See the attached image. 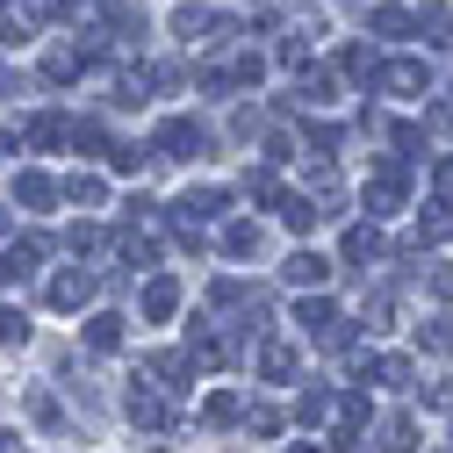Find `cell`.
Instances as JSON below:
<instances>
[{"instance_id": "44", "label": "cell", "mask_w": 453, "mask_h": 453, "mask_svg": "<svg viewBox=\"0 0 453 453\" xmlns=\"http://www.w3.org/2000/svg\"><path fill=\"white\" fill-rule=\"evenodd\" d=\"M0 158H8V137H0Z\"/></svg>"}, {"instance_id": "22", "label": "cell", "mask_w": 453, "mask_h": 453, "mask_svg": "<svg viewBox=\"0 0 453 453\" xmlns=\"http://www.w3.org/2000/svg\"><path fill=\"white\" fill-rule=\"evenodd\" d=\"M381 252V231H374V223H353V231H346V266H367Z\"/></svg>"}, {"instance_id": "21", "label": "cell", "mask_w": 453, "mask_h": 453, "mask_svg": "<svg viewBox=\"0 0 453 453\" xmlns=\"http://www.w3.org/2000/svg\"><path fill=\"white\" fill-rule=\"evenodd\" d=\"M324 418H331V388H317V381H310V388H303V403H296V425H303V432H317Z\"/></svg>"}, {"instance_id": "11", "label": "cell", "mask_w": 453, "mask_h": 453, "mask_svg": "<svg viewBox=\"0 0 453 453\" xmlns=\"http://www.w3.org/2000/svg\"><path fill=\"white\" fill-rule=\"evenodd\" d=\"M36 259H43V238H22V245H8V252H0V288L29 280V273H36Z\"/></svg>"}, {"instance_id": "42", "label": "cell", "mask_w": 453, "mask_h": 453, "mask_svg": "<svg viewBox=\"0 0 453 453\" xmlns=\"http://www.w3.org/2000/svg\"><path fill=\"white\" fill-rule=\"evenodd\" d=\"M0 453H22V439H15V432H0Z\"/></svg>"}, {"instance_id": "2", "label": "cell", "mask_w": 453, "mask_h": 453, "mask_svg": "<svg viewBox=\"0 0 453 453\" xmlns=\"http://www.w3.org/2000/svg\"><path fill=\"white\" fill-rule=\"evenodd\" d=\"M425 80H432V73H425V58H388V65H374V80H367V87H374V94H388V101H411V94H425Z\"/></svg>"}, {"instance_id": "35", "label": "cell", "mask_w": 453, "mask_h": 453, "mask_svg": "<svg viewBox=\"0 0 453 453\" xmlns=\"http://www.w3.org/2000/svg\"><path fill=\"white\" fill-rule=\"evenodd\" d=\"M388 137H395V151H403V158H411V151H425V130H418V123H395Z\"/></svg>"}, {"instance_id": "32", "label": "cell", "mask_w": 453, "mask_h": 453, "mask_svg": "<svg viewBox=\"0 0 453 453\" xmlns=\"http://www.w3.org/2000/svg\"><path fill=\"white\" fill-rule=\"evenodd\" d=\"M0 346H29V317L0 303Z\"/></svg>"}, {"instance_id": "14", "label": "cell", "mask_w": 453, "mask_h": 453, "mask_svg": "<svg viewBox=\"0 0 453 453\" xmlns=\"http://www.w3.org/2000/svg\"><path fill=\"white\" fill-rule=\"evenodd\" d=\"M22 137H29V144H36V151H58V144H65V137H73V123H65V116H58V108H43V116H29V130H22Z\"/></svg>"}, {"instance_id": "36", "label": "cell", "mask_w": 453, "mask_h": 453, "mask_svg": "<svg viewBox=\"0 0 453 453\" xmlns=\"http://www.w3.org/2000/svg\"><path fill=\"white\" fill-rule=\"evenodd\" d=\"M310 151L331 158V151H338V130H331V123H310Z\"/></svg>"}, {"instance_id": "38", "label": "cell", "mask_w": 453, "mask_h": 453, "mask_svg": "<svg viewBox=\"0 0 453 453\" xmlns=\"http://www.w3.org/2000/svg\"><path fill=\"white\" fill-rule=\"evenodd\" d=\"M346 73H353V80H374V50L353 43V50H346Z\"/></svg>"}, {"instance_id": "20", "label": "cell", "mask_w": 453, "mask_h": 453, "mask_svg": "<svg viewBox=\"0 0 453 453\" xmlns=\"http://www.w3.org/2000/svg\"><path fill=\"white\" fill-rule=\"evenodd\" d=\"M144 374H151V381H195V360H188V353H151Z\"/></svg>"}, {"instance_id": "39", "label": "cell", "mask_w": 453, "mask_h": 453, "mask_svg": "<svg viewBox=\"0 0 453 453\" xmlns=\"http://www.w3.org/2000/svg\"><path fill=\"white\" fill-rule=\"evenodd\" d=\"M425 280H432V296H453V266H425Z\"/></svg>"}, {"instance_id": "17", "label": "cell", "mask_w": 453, "mask_h": 453, "mask_svg": "<svg viewBox=\"0 0 453 453\" xmlns=\"http://www.w3.org/2000/svg\"><path fill=\"white\" fill-rule=\"evenodd\" d=\"M367 374H374V381H388V388H411V381H418V360H411V353H381Z\"/></svg>"}, {"instance_id": "28", "label": "cell", "mask_w": 453, "mask_h": 453, "mask_svg": "<svg viewBox=\"0 0 453 453\" xmlns=\"http://www.w3.org/2000/svg\"><path fill=\"white\" fill-rule=\"evenodd\" d=\"M188 360H195V367H223V360H231V338H216V331H202L195 346H188Z\"/></svg>"}, {"instance_id": "37", "label": "cell", "mask_w": 453, "mask_h": 453, "mask_svg": "<svg viewBox=\"0 0 453 453\" xmlns=\"http://www.w3.org/2000/svg\"><path fill=\"white\" fill-rule=\"evenodd\" d=\"M418 346H432V353H446V346H453V324H425V331H418Z\"/></svg>"}, {"instance_id": "4", "label": "cell", "mask_w": 453, "mask_h": 453, "mask_svg": "<svg viewBox=\"0 0 453 453\" xmlns=\"http://www.w3.org/2000/svg\"><path fill=\"white\" fill-rule=\"evenodd\" d=\"M209 144H216V137H209L195 116H165V123H158V151H165V158H202Z\"/></svg>"}, {"instance_id": "23", "label": "cell", "mask_w": 453, "mask_h": 453, "mask_svg": "<svg viewBox=\"0 0 453 453\" xmlns=\"http://www.w3.org/2000/svg\"><path fill=\"white\" fill-rule=\"evenodd\" d=\"M223 252L231 259H259V223H223Z\"/></svg>"}, {"instance_id": "30", "label": "cell", "mask_w": 453, "mask_h": 453, "mask_svg": "<svg viewBox=\"0 0 453 453\" xmlns=\"http://www.w3.org/2000/svg\"><path fill=\"white\" fill-rule=\"evenodd\" d=\"M273 209H280V223H288V231H310V223H317V209H310L303 195H273Z\"/></svg>"}, {"instance_id": "8", "label": "cell", "mask_w": 453, "mask_h": 453, "mask_svg": "<svg viewBox=\"0 0 453 453\" xmlns=\"http://www.w3.org/2000/svg\"><path fill=\"white\" fill-rule=\"evenodd\" d=\"M123 411H130V425H144V432H165V425H173V403H165V395H158L151 381H130Z\"/></svg>"}, {"instance_id": "7", "label": "cell", "mask_w": 453, "mask_h": 453, "mask_svg": "<svg viewBox=\"0 0 453 453\" xmlns=\"http://www.w3.org/2000/svg\"><path fill=\"white\" fill-rule=\"evenodd\" d=\"M231 29H238L231 15L195 8V0H188V8H173V36H180V43H209V36H231Z\"/></svg>"}, {"instance_id": "10", "label": "cell", "mask_w": 453, "mask_h": 453, "mask_svg": "<svg viewBox=\"0 0 453 453\" xmlns=\"http://www.w3.org/2000/svg\"><path fill=\"white\" fill-rule=\"evenodd\" d=\"M296 367H303V360H296L288 338H266V346H259V381H273V388H280V381H296Z\"/></svg>"}, {"instance_id": "25", "label": "cell", "mask_w": 453, "mask_h": 453, "mask_svg": "<svg viewBox=\"0 0 453 453\" xmlns=\"http://www.w3.org/2000/svg\"><path fill=\"white\" fill-rule=\"evenodd\" d=\"M296 324H303V331H317V338H324V331H331V324H338V310H331V303H324V296H303V303H296Z\"/></svg>"}, {"instance_id": "1", "label": "cell", "mask_w": 453, "mask_h": 453, "mask_svg": "<svg viewBox=\"0 0 453 453\" xmlns=\"http://www.w3.org/2000/svg\"><path fill=\"white\" fill-rule=\"evenodd\" d=\"M411 202V158H381L367 173V216H395Z\"/></svg>"}, {"instance_id": "43", "label": "cell", "mask_w": 453, "mask_h": 453, "mask_svg": "<svg viewBox=\"0 0 453 453\" xmlns=\"http://www.w3.org/2000/svg\"><path fill=\"white\" fill-rule=\"evenodd\" d=\"M296 453H324V446H296Z\"/></svg>"}, {"instance_id": "6", "label": "cell", "mask_w": 453, "mask_h": 453, "mask_svg": "<svg viewBox=\"0 0 453 453\" xmlns=\"http://www.w3.org/2000/svg\"><path fill=\"white\" fill-rule=\"evenodd\" d=\"M137 317H144V324H173V317H180V280H173V273H151L144 296H137Z\"/></svg>"}, {"instance_id": "16", "label": "cell", "mask_w": 453, "mask_h": 453, "mask_svg": "<svg viewBox=\"0 0 453 453\" xmlns=\"http://www.w3.org/2000/svg\"><path fill=\"white\" fill-rule=\"evenodd\" d=\"M280 273H288V280H296V288H303V296H317V288H324V273H331V266H324L317 252H296V259H288V266H280Z\"/></svg>"}, {"instance_id": "15", "label": "cell", "mask_w": 453, "mask_h": 453, "mask_svg": "<svg viewBox=\"0 0 453 453\" xmlns=\"http://www.w3.org/2000/svg\"><path fill=\"white\" fill-rule=\"evenodd\" d=\"M123 331H130V324H123L116 310H101V317H87V353H116V346H123Z\"/></svg>"}, {"instance_id": "40", "label": "cell", "mask_w": 453, "mask_h": 453, "mask_svg": "<svg viewBox=\"0 0 453 453\" xmlns=\"http://www.w3.org/2000/svg\"><path fill=\"white\" fill-rule=\"evenodd\" d=\"M432 180H439V202H453V158H439V165H432Z\"/></svg>"}, {"instance_id": "27", "label": "cell", "mask_w": 453, "mask_h": 453, "mask_svg": "<svg viewBox=\"0 0 453 453\" xmlns=\"http://www.w3.org/2000/svg\"><path fill=\"white\" fill-rule=\"evenodd\" d=\"M418 22L403 15V8H367V36H411Z\"/></svg>"}, {"instance_id": "24", "label": "cell", "mask_w": 453, "mask_h": 453, "mask_svg": "<svg viewBox=\"0 0 453 453\" xmlns=\"http://www.w3.org/2000/svg\"><path fill=\"white\" fill-rule=\"evenodd\" d=\"M331 94H338V87H331V73H303V87L288 94V108H324Z\"/></svg>"}, {"instance_id": "19", "label": "cell", "mask_w": 453, "mask_h": 453, "mask_svg": "<svg viewBox=\"0 0 453 453\" xmlns=\"http://www.w3.org/2000/svg\"><path fill=\"white\" fill-rule=\"evenodd\" d=\"M58 195H65V202H80V209H101V202H108V180H101V173H73Z\"/></svg>"}, {"instance_id": "18", "label": "cell", "mask_w": 453, "mask_h": 453, "mask_svg": "<svg viewBox=\"0 0 453 453\" xmlns=\"http://www.w3.org/2000/svg\"><path fill=\"white\" fill-rule=\"evenodd\" d=\"M418 238H425V245H446V238H453V202H425Z\"/></svg>"}, {"instance_id": "31", "label": "cell", "mask_w": 453, "mask_h": 453, "mask_svg": "<svg viewBox=\"0 0 453 453\" xmlns=\"http://www.w3.org/2000/svg\"><path fill=\"white\" fill-rule=\"evenodd\" d=\"M29 418H36L43 432H65V411H58V403H50V395H43V388H29Z\"/></svg>"}, {"instance_id": "9", "label": "cell", "mask_w": 453, "mask_h": 453, "mask_svg": "<svg viewBox=\"0 0 453 453\" xmlns=\"http://www.w3.org/2000/svg\"><path fill=\"white\" fill-rule=\"evenodd\" d=\"M223 202H231V195H223V188H188V195L173 202V216H180V231H195L202 216H223Z\"/></svg>"}, {"instance_id": "3", "label": "cell", "mask_w": 453, "mask_h": 453, "mask_svg": "<svg viewBox=\"0 0 453 453\" xmlns=\"http://www.w3.org/2000/svg\"><path fill=\"white\" fill-rule=\"evenodd\" d=\"M94 288H101V273L73 266V273H50V288H43V303H50V310H65V317H80V310L94 303Z\"/></svg>"}, {"instance_id": "29", "label": "cell", "mask_w": 453, "mask_h": 453, "mask_svg": "<svg viewBox=\"0 0 453 453\" xmlns=\"http://www.w3.org/2000/svg\"><path fill=\"white\" fill-rule=\"evenodd\" d=\"M116 252H123V266H151V259H158V245H151L144 231H116Z\"/></svg>"}, {"instance_id": "33", "label": "cell", "mask_w": 453, "mask_h": 453, "mask_svg": "<svg viewBox=\"0 0 453 453\" xmlns=\"http://www.w3.org/2000/svg\"><path fill=\"white\" fill-rule=\"evenodd\" d=\"M202 425H238V395H209V403H202Z\"/></svg>"}, {"instance_id": "5", "label": "cell", "mask_w": 453, "mask_h": 453, "mask_svg": "<svg viewBox=\"0 0 453 453\" xmlns=\"http://www.w3.org/2000/svg\"><path fill=\"white\" fill-rule=\"evenodd\" d=\"M360 432H367V395L353 388V395H338V403H331V446H324V453L360 446Z\"/></svg>"}, {"instance_id": "26", "label": "cell", "mask_w": 453, "mask_h": 453, "mask_svg": "<svg viewBox=\"0 0 453 453\" xmlns=\"http://www.w3.org/2000/svg\"><path fill=\"white\" fill-rule=\"evenodd\" d=\"M381 453H418V418H388L381 425Z\"/></svg>"}, {"instance_id": "13", "label": "cell", "mask_w": 453, "mask_h": 453, "mask_svg": "<svg viewBox=\"0 0 453 453\" xmlns=\"http://www.w3.org/2000/svg\"><path fill=\"white\" fill-rule=\"evenodd\" d=\"M15 202H22L29 216H50V209H58V180H50V173H22V180H15Z\"/></svg>"}, {"instance_id": "34", "label": "cell", "mask_w": 453, "mask_h": 453, "mask_svg": "<svg viewBox=\"0 0 453 453\" xmlns=\"http://www.w3.org/2000/svg\"><path fill=\"white\" fill-rule=\"evenodd\" d=\"M245 425H252L259 439H273V432H280V411H273V403H252V411H245Z\"/></svg>"}, {"instance_id": "41", "label": "cell", "mask_w": 453, "mask_h": 453, "mask_svg": "<svg viewBox=\"0 0 453 453\" xmlns=\"http://www.w3.org/2000/svg\"><path fill=\"white\" fill-rule=\"evenodd\" d=\"M8 94H15V73H8V65H0V101H8Z\"/></svg>"}, {"instance_id": "12", "label": "cell", "mask_w": 453, "mask_h": 453, "mask_svg": "<svg viewBox=\"0 0 453 453\" xmlns=\"http://www.w3.org/2000/svg\"><path fill=\"white\" fill-rule=\"evenodd\" d=\"M87 65H101V50L87 43V50H50V58H43V80L50 87H65V80H80Z\"/></svg>"}]
</instances>
